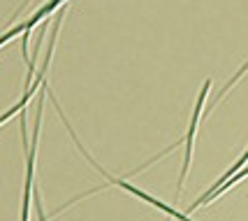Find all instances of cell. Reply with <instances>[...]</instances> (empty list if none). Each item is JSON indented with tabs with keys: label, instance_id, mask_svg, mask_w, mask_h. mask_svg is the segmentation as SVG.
Here are the masks:
<instances>
[{
	"label": "cell",
	"instance_id": "6",
	"mask_svg": "<svg viewBox=\"0 0 248 221\" xmlns=\"http://www.w3.org/2000/svg\"><path fill=\"white\" fill-rule=\"evenodd\" d=\"M26 31H28V23H26V21H23V23H16V26H12L10 31H7V33H2V35H0V49H2L5 44L10 42V40H14L16 35H23Z\"/></svg>",
	"mask_w": 248,
	"mask_h": 221
},
{
	"label": "cell",
	"instance_id": "2",
	"mask_svg": "<svg viewBox=\"0 0 248 221\" xmlns=\"http://www.w3.org/2000/svg\"><path fill=\"white\" fill-rule=\"evenodd\" d=\"M67 7V5H65ZM65 7L63 10H58V17H56V21H54V28H51V37H49V49H46V56H44V63L42 68H40V72L35 75V79H32V84L28 88H23V96L19 102H14L10 110H5L2 114H0V126L2 123H7L12 119V117H16L19 112L26 110V105L31 102V98L35 96V91L37 88H42L44 84V79H46V72H49V66H51V56H54V47H56V37H58V31H61V23H63L65 19Z\"/></svg>",
	"mask_w": 248,
	"mask_h": 221
},
{
	"label": "cell",
	"instance_id": "1",
	"mask_svg": "<svg viewBox=\"0 0 248 221\" xmlns=\"http://www.w3.org/2000/svg\"><path fill=\"white\" fill-rule=\"evenodd\" d=\"M46 79H44L40 96H37V114H35V131H32V144L26 149V182H23V198H21V221L31 219V196H35V156H37V142H40V128H42V112L44 98H46Z\"/></svg>",
	"mask_w": 248,
	"mask_h": 221
},
{
	"label": "cell",
	"instance_id": "4",
	"mask_svg": "<svg viewBox=\"0 0 248 221\" xmlns=\"http://www.w3.org/2000/svg\"><path fill=\"white\" fill-rule=\"evenodd\" d=\"M246 163H248V149H246V152H244V154H241V156H239V161H237V163H234V166H232V168H227L225 172L220 175V179H218L216 184H214V187H211V188H209V191H206V193H204V196H202V198H200V200H195L193 205L188 207V212H186V214H193V212H195V210H200L202 205H206V203H211V196H214V193H216V191H218V188H220V187H223L225 182H230V179H232V177L237 175V172H239V170H241V168H244V166H246Z\"/></svg>",
	"mask_w": 248,
	"mask_h": 221
},
{
	"label": "cell",
	"instance_id": "7",
	"mask_svg": "<svg viewBox=\"0 0 248 221\" xmlns=\"http://www.w3.org/2000/svg\"><path fill=\"white\" fill-rule=\"evenodd\" d=\"M246 70H248V61H246V63H244V66H241V68H239V70H237V75H234V77L230 79V82H227L225 86L220 88V93H218V96H216V102H218V100H223V96H225L227 91H230V88L234 86V84H237L239 79H241V77H244V75H246Z\"/></svg>",
	"mask_w": 248,
	"mask_h": 221
},
{
	"label": "cell",
	"instance_id": "5",
	"mask_svg": "<svg viewBox=\"0 0 248 221\" xmlns=\"http://www.w3.org/2000/svg\"><path fill=\"white\" fill-rule=\"evenodd\" d=\"M248 177V163L244 168H241V170H239L237 175L232 177V179H230V182H225V184H223V187L218 188L216 193H214V196H211V200H216V198H220V196H223V193H225L227 188H234V184H239V182H241V179H246Z\"/></svg>",
	"mask_w": 248,
	"mask_h": 221
},
{
	"label": "cell",
	"instance_id": "3",
	"mask_svg": "<svg viewBox=\"0 0 248 221\" xmlns=\"http://www.w3.org/2000/svg\"><path fill=\"white\" fill-rule=\"evenodd\" d=\"M209 88H211V79H204L202 84V91L197 96V102H195L193 110V119H190V126H188V133H186L184 142H186V158H184V170H181V177H179V191L184 188V182L188 172H190V161H193V147H195V135H197V126H200V117H202V110H204L206 96H209Z\"/></svg>",
	"mask_w": 248,
	"mask_h": 221
}]
</instances>
